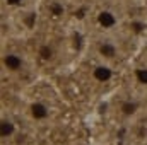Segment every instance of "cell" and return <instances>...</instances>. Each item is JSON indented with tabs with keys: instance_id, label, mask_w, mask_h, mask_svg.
Instances as JSON below:
<instances>
[{
	"instance_id": "3957f363",
	"label": "cell",
	"mask_w": 147,
	"mask_h": 145,
	"mask_svg": "<svg viewBox=\"0 0 147 145\" xmlns=\"http://www.w3.org/2000/svg\"><path fill=\"white\" fill-rule=\"evenodd\" d=\"M29 113H31L33 119H36V121H43V119H46V118L50 116V108H48L45 103L36 101V103H33V104L29 106Z\"/></svg>"
},
{
	"instance_id": "8992f818",
	"label": "cell",
	"mask_w": 147,
	"mask_h": 145,
	"mask_svg": "<svg viewBox=\"0 0 147 145\" xmlns=\"http://www.w3.org/2000/svg\"><path fill=\"white\" fill-rule=\"evenodd\" d=\"M16 132V126H14V123L10 121V119H2V123H0V135L3 137V138H7V137H10L12 133Z\"/></svg>"
},
{
	"instance_id": "ba28073f",
	"label": "cell",
	"mask_w": 147,
	"mask_h": 145,
	"mask_svg": "<svg viewBox=\"0 0 147 145\" xmlns=\"http://www.w3.org/2000/svg\"><path fill=\"white\" fill-rule=\"evenodd\" d=\"M38 53H39V56H41L43 60H51V56H53V50H51L48 44H43Z\"/></svg>"
},
{
	"instance_id": "52a82bcc",
	"label": "cell",
	"mask_w": 147,
	"mask_h": 145,
	"mask_svg": "<svg viewBox=\"0 0 147 145\" xmlns=\"http://www.w3.org/2000/svg\"><path fill=\"white\" fill-rule=\"evenodd\" d=\"M120 109H121V113H123V114L130 116V114H135V113H137L139 106H137V103H134V101H125V103L120 106Z\"/></svg>"
},
{
	"instance_id": "9c48e42d",
	"label": "cell",
	"mask_w": 147,
	"mask_h": 145,
	"mask_svg": "<svg viewBox=\"0 0 147 145\" xmlns=\"http://www.w3.org/2000/svg\"><path fill=\"white\" fill-rule=\"evenodd\" d=\"M135 77H137V80L140 84L147 85V68H137L135 70Z\"/></svg>"
},
{
	"instance_id": "7a4b0ae2",
	"label": "cell",
	"mask_w": 147,
	"mask_h": 145,
	"mask_svg": "<svg viewBox=\"0 0 147 145\" xmlns=\"http://www.w3.org/2000/svg\"><path fill=\"white\" fill-rule=\"evenodd\" d=\"M98 53L103 60H113L118 55V46L113 41H101L98 46Z\"/></svg>"
},
{
	"instance_id": "30bf717a",
	"label": "cell",
	"mask_w": 147,
	"mask_h": 145,
	"mask_svg": "<svg viewBox=\"0 0 147 145\" xmlns=\"http://www.w3.org/2000/svg\"><path fill=\"white\" fill-rule=\"evenodd\" d=\"M51 14L53 15H62L63 14V5L62 3H51Z\"/></svg>"
},
{
	"instance_id": "6da1fadb",
	"label": "cell",
	"mask_w": 147,
	"mask_h": 145,
	"mask_svg": "<svg viewBox=\"0 0 147 145\" xmlns=\"http://www.w3.org/2000/svg\"><path fill=\"white\" fill-rule=\"evenodd\" d=\"M2 63L3 67L9 70V72H19L22 67H24V58L19 55V53H14V51H9L2 56Z\"/></svg>"
},
{
	"instance_id": "8fae6325",
	"label": "cell",
	"mask_w": 147,
	"mask_h": 145,
	"mask_svg": "<svg viewBox=\"0 0 147 145\" xmlns=\"http://www.w3.org/2000/svg\"><path fill=\"white\" fill-rule=\"evenodd\" d=\"M22 0H7V3H10V5H17V3H21Z\"/></svg>"
},
{
	"instance_id": "277c9868",
	"label": "cell",
	"mask_w": 147,
	"mask_h": 145,
	"mask_svg": "<svg viewBox=\"0 0 147 145\" xmlns=\"http://www.w3.org/2000/svg\"><path fill=\"white\" fill-rule=\"evenodd\" d=\"M98 22H99V26H103L105 29H111V28H115L116 26V15L110 12V10H101L99 14H98Z\"/></svg>"
},
{
	"instance_id": "5b68a950",
	"label": "cell",
	"mask_w": 147,
	"mask_h": 145,
	"mask_svg": "<svg viewBox=\"0 0 147 145\" xmlns=\"http://www.w3.org/2000/svg\"><path fill=\"white\" fill-rule=\"evenodd\" d=\"M92 77L98 82H108L111 77H113V70H111L108 65H96L92 68Z\"/></svg>"
}]
</instances>
